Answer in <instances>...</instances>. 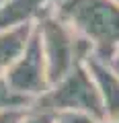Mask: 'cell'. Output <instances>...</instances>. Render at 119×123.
I'll return each mask as SVG.
<instances>
[{
	"mask_svg": "<svg viewBox=\"0 0 119 123\" xmlns=\"http://www.w3.org/2000/svg\"><path fill=\"white\" fill-rule=\"evenodd\" d=\"M53 12L93 45L97 57L107 60L119 47V0H62Z\"/></svg>",
	"mask_w": 119,
	"mask_h": 123,
	"instance_id": "obj_1",
	"label": "cell"
},
{
	"mask_svg": "<svg viewBox=\"0 0 119 123\" xmlns=\"http://www.w3.org/2000/svg\"><path fill=\"white\" fill-rule=\"evenodd\" d=\"M35 31L45 57L49 86L68 74L72 68L86 62L93 53V45L74 31L53 12V6L47 8L35 21Z\"/></svg>",
	"mask_w": 119,
	"mask_h": 123,
	"instance_id": "obj_2",
	"label": "cell"
},
{
	"mask_svg": "<svg viewBox=\"0 0 119 123\" xmlns=\"http://www.w3.org/2000/svg\"><path fill=\"white\" fill-rule=\"evenodd\" d=\"M31 105L51 111V113L78 111V113H86L90 117L99 119V121L105 119V107H103L101 94H99L97 84L90 78L84 64L72 68L64 78H60L56 84H51Z\"/></svg>",
	"mask_w": 119,
	"mask_h": 123,
	"instance_id": "obj_3",
	"label": "cell"
},
{
	"mask_svg": "<svg viewBox=\"0 0 119 123\" xmlns=\"http://www.w3.org/2000/svg\"><path fill=\"white\" fill-rule=\"evenodd\" d=\"M6 84L10 90L21 94V97L35 101L49 88L47 82V68H45V57L41 51V43L37 37V31H33L31 39L27 43L25 51L21 53L17 62H14L10 70L4 74Z\"/></svg>",
	"mask_w": 119,
	"mask_h": 123,
	"instance_id": "obj_4",
	"label": "cell"
},
{
	"mask_svg": "<svg viewBox=\"0 0 119 123\" xmlns=\"http://www.w3.org/2000/svg\"><path fill=\"white\" fill-rule=\"evenodd\" d=\"M84 66L97 84V90L101 94L103 107H105V117L119 115V76L107 66V62H103L94 53L86 57Z\"/></svg>",
	"mask_w": 119,
	"mask_h": 123,
	"instance_id": "obj_5",
	"label": "cell"
},
{
	"mask_svg": "<svg viewBox=\"0 0 119 123\" xmlns=\"http://www.w3.org/2000/svg\"><path fill=\"white\" fill-rule=\"evenodd\" d=\"M62 0H8L0 8V29L35 23L47 8Z\"/></svg>",
	"mask_w": 119,
	"mask_h": 123,
	"instance_id": "obj_6",
	"label": "cell"
},
{
	"mask_svg": "<svg viewBox=\"0 0 119 123\" xmlns=\"http://www.w3.org/2000/svg\"><path fill=\"white\" fill-rule=\"evenodd\" d=\"M33 31H35V23L0 29V76H4L10 70V66L21 57Z\"/></svg>",
	"mask_w": 119,
	"mask_h": 123,
	"instance_id": "obj_7",
	"label": "cell"
},
{
	"mask_svg": "<svg viewBox=\"0 0 119 123\" xmlns=\"http://www.w3.org/2000/svg\"><path fill=\"white\" fill-rule=\"evenodd\" d=\"M31 105V101L17 92L10 90V86L6 84L4 76H0V111H6V109H27Z\"/></svg>",
	"mask_w": 119,
	"mask_h": 123,
	"instance_id": "obj_8",
	"label": "cell"
},
{
	"mask_svg": "<svg viewBox=\"0 0 119 123\" xmlns=\"http://www.w3.org/2000/svg\"><path fill=\"white\" fill-rule=\"evenodd\" d=\"M19 123H56V113L39 109L35 105H29L23 111V117Z\"/></svg>",
	"mask_w": 119,
	"mask_h": 123,
	"instance_id": "obj_9",
	"label": "cell"
},
{
	"mask_svg": "<svg viewBox=\"0 0 119 123\" xmlns=\"http://www.w3.org/2000/svg\"><path fill=\"white\" fill-rule=\"evenodd\" d=\"M56 123H99V119L78 111H60L56 113Z\"/></svg>",
	"mask_w": 119,
	"mask_h": 123,
	"instance_id": "obj_10",
	"label": "cell"
},
{
	"mask_svg": "<svg viewBox=\"0 0 119 123\" xmlns=\"http://www.w3.org/2000/svg\"><path fill=\"white\" fill-rule=\"evenodd\" d=\"M23 111L25 109H6L0 111V123H19L23 117Z\"/></svg>",
	"mask_w": 119,
	"mask_h": 123,
	"instance_id": "obj_11",
	"label": "cell"
},
{
	"mask_svg": "<svg viewBox=\"0 0 119 123\" xmlns=\"http://www.w3.org/2000/svg\"><path fill=\"white\" fill-rule=\"evenodd\" d=\"M103 62H107V66H109V68H111V70H113V72H115V74H117V76H119V47H117V49H115V51H113V53H111V55H109V57H107V60H103Z\"/></svg>",
	"mask_w": 119,
	"mask_h": 123,
	"instance_id": "obj_12",
	"label": "cell"
},
{
	"mask_svg": "<svg viewBox=\"0 0 119 123\" xmlns=\"http://www.w3.org/2000/svg\"><path fill=\"white\" fill-rule=\"evenodd\" d=\"M99 123H119V115H115V117H105L103 121H99Z\"/></svg>",
	"mask_w": 119,
	"mask_h": 123,
	"instance_id": "obj_13",
	"label": "cell"
},
{
	"mask_svg": "<svg viewBox=\"0 0 119 123\" xmlns=\"http://www.w3.org/2000/svg\"><path fill=\"white\" fill-rule=\"evenodd\" d=\"M6 2H8V0H0V8H2V6H4Z\"/></svg>",
	"mask_w": 119,
	"mask_h": 123,
	"instance_id": "obj_14",
	"label": "cell"
}]
</instances>
